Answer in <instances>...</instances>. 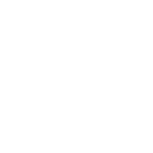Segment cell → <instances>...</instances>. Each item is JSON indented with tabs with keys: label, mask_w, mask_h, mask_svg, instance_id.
<instances>
[]
</instances>
